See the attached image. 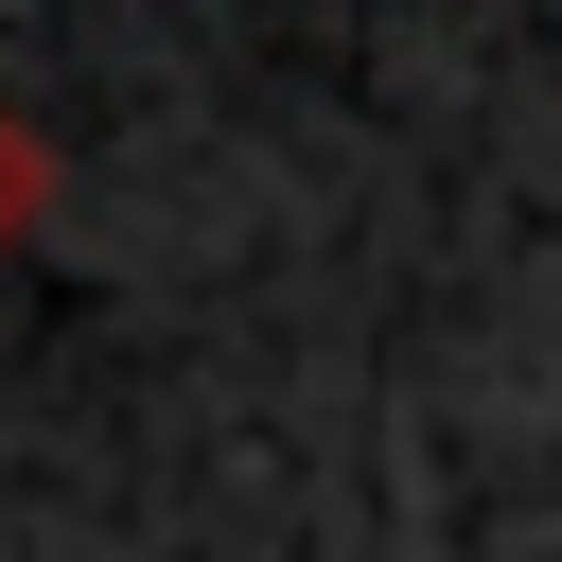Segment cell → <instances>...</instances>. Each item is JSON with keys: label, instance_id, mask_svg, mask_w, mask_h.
<instances>
[{"label": "cell", "instance_id": "1", "mask_svg": "<svg viewBox=\"0 0 562 562\" xmlns=\"http://www.w3.org/2000/svg\"><path fill=\"white\" fill-rule=\"evenodd\" d=\"M35 211H53V140H35V105L0 88V246H35Z\"/></svg>", "mask_w": 562, "mask_h": 562}]
</instances>
